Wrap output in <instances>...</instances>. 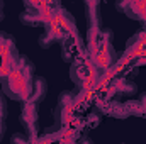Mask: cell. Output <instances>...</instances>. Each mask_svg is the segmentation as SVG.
Here are the masks:
<instances>
[{
    "instance_id": "obj_3",
    "label": "cell",
    "mask_w": 146,
    "mask_h": 144,
    "mask_svg": "<svg viewBox=\"0 0 146 144\" xmlns=\"http://www.w3.org/2000/svg\"><path fill=\"white\" fill-rule=\"evenodd\" d=\"M19 59L21 54L14 37L7 32H0V83H3V80L17 68Z\"/></svg>"
},
{
    "instance_id": "obj_12",
    "label": "cell",
    "mask_w": 146,
    "mask_h": 144,
    "mask_svg": "<svg viewBox=\"0 0 146 144\" xmlns=\"http://www.w3.org/2000/svg\"><path fill=\"white\" fill-rule=\"evenodd\" d=\"M19 19H21V22H22V24H26V26H33V24H42V19H41V15H39V14H36V12H29V10L22 12Z\"/></svg>"
},
{
    "instance_id": "obj_10",
    "label": "cell",
    "mask_w": 146,
    "mask_h": 144,
    "mask_svg": "<svg viewBox=\"0 0 146 144\" xmlns=\"http://www.w3.org/2000/svg\"><path fill=\"white\" fill-rule=\"evenodd\" d=\"M106 107L109 108V110H107V114H109V115H114V117H117V119H126V117L129 115V112H127V108H126L124 104L110 102V104H107Z\"/></svg>"
},
{
    "instance_id": "obj_5",
    "label": "cell",
    "mask_w": 146,
    "mask_h": 144,
    "mask_svg": "<svg viewBox=\"0 0 146 144\" xmlns=\"http://www.w3.org/2000/svg\"><path fill=\"white\" fill-rule=\"evenodd\" d=\"M21 120H22V126H24V131H26V137L34 143L39 139L37 132H39V124H37V105L34 104H29L26 102L22 112H21Z\"/></svg>"
},
{
    "instance_id": "obj_13",
    "label": "cell",
    "mask_w": 146,
    "mask_h": 144,
    "mask_svg": "<svg viewBox=\"0 0 146 144\" xmlns=\"http://www.w3.org/2000/svg\"><path fill=\"white\" fill-rule=\"evenodd\" d=\"M0 117L5 120V117H7V97H5V93L2 92V88H0Z\"/></svg>"
},
{
    "instance_id": "obj_7",
    "label": "cell",
    "mask_w": 146,
    "mask_h": 144,
    "mask_svg": "<svg viewBox=\"0 0 146 144\" xmlns=\"http://www.w3.org/2000/svg\"><path fill=\"white\" fill-rule=\"evenodd\" d=\"M48 93V83L42 76H34V83H33V93H31V98L27 100L29 104H34V105H39L44 97Z\"/></svg>"
},
{
    "instance_id": "obj_2",
    "label": "cell",
    "mask_w": 146,
    "mask_h": 144,
    "mask_svg": "<svg viewBox=\"0 0 146 144\" xmlns=\"http://www.w3.org/2000/svg\"><path fill=\"white\" fill-rule=\"evenodd\" d=\"M70 78L83 92H90V90L97 88L99 80H100V71L94 66V63L90 59H85V56H80L72 63Z\"/></svg>"
},
{
    "instance_id": "obj_8",
    "label": "cell",
    "mask_w": 146,
    "mask_h": 144,
    "mask_svg": "<svg viewBox=\"0 0 146 144\" xmlns=\"http://www.w3.org/2000/svg\"><path fill=\"white\" fill-rule=\"evenodd\" d=\"M85 19L88 29H100L102 19L99 14V2H87L85 3Z\"/></svg>"
},
{
    "instance_id": "obj_15",
    "label": "cell",
    "mask_w": 146,
    "mask_h": 144,
    "mask_svg": "<svg viewBox=\"0 0 146 144\" xmlns=\"http://www.w3.org/2000/svg\"><path fill=\"white\" fill-rule=\"evenodd\" d=\"M2 7H3V5H2V2H0V20L3 19V12H2Z\"/></svg>"
},
{
    "instance_id": "obj_14",
    "label": "cell",
    "mask_w": 146,
    "mask_h": 144,
    "mask_svg": "<svg viewBox=\"0 0 146 144\" xmlns=\"http://www.w3.org/2000/svg\"><path fill=\"white\" fill-rule=\"evenodd\" d=\"M3 131H5V124H3V119L0 117V141H2V134H3Z\"/></svg>"
},
{
    "instance_id": "obj_6",
    "label": "cell",
    "mask_w": 146,
    "mask_h": 144,
    "mask_svg": "<svg viewBox=\"0 0 146 144\" xmlns=\"http://www.w3.org/2000/svg\"><path fill=\"white\" fill-rule=\"evenodd\" d=\"M115 9L122 10L129 19L146 22V0L138 2H119L115 3Z\"/></svg>"
},
{
    "instance_id": "obj_4",
    "label": "cell",
    "mask_w": 146,
    "mask_h": 144,
    "mask_svg": "<svg viewBox=\"0 0 146 144\" xmlns=\"http://www.w3.org/2000/svg\"><path fill=\"white\" fill-rule=\"evenodd\" d=\"M115 49L110 44V39H104L92 53H90V61L94 63V66L100 71H107L109 68H114V61H115Z\"/></svg>"
},
{
    "instance_id": "obj_1",
    "label": "cell",
    "mask_w": 146,
    "mask_h": 144,
    "mask_svg": "<svg viewBox=\"0 0 146 144\" xmlns=\"http://www.w3.org/2000/svg\"><path fill=\"white\" fill-rule=\"evenodd\" d=\"M33 83H34V65L26 56L21 54L17 68L3 80L2 92L5 93L7 98L26 104L31 98Z\"/></svg>"
},
{
    "instance_id": "obj_9",
    "label": "cell",
    "mask_w": 146,
    "mask_h": 144,
    "mask_svg": "<svg viewBox=\"0 0 146 144\" xmlns=\"http://www.w3.org/2000/svg\"><path fill=\"white\" fill-rule=\"evenodd\" d=\"M56 42H61V44H63V39L60 36H56L54 32L48 31V29H44V32L39 36V46H41V48H51V46L56 44Z\"/></svg>"
},
{
    "instance_id": "obj_11",
    "label": "cell",
    "mask_w": 146,
    "mask_h": 144,
    "mask_svg": "<svg viewBox=\"0 0 146 144\" xmlns=\"http://www.w3.org/2000/svg\"><path fill=\"white\" fill-rule=\"evenodd\" d=\"M115 92H122V93H127V95H136V93H138V87H136V83H133V81L119 80Z\"/></svg>"
}]
</instances>
